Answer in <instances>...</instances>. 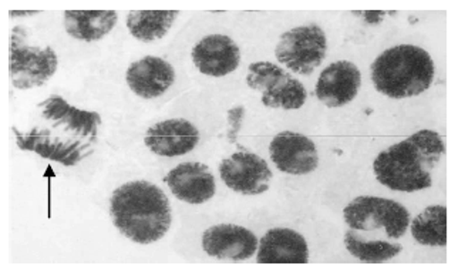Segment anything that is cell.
Returning a JSON list of instances; mask_svg holds the SVG:
<instances>
[{
  "label": "cell",
  "instance_id": "cell-1",
  "mask_svg": "<svg viewBox=\"0 0 458 272\" xmlns=\"http://www.w3.org/2000/svg\"><path fill=\"white\" fill-rule=\"evenodd\" d=\"M445 147L440 134L421 130L382 151L373 163L376 180L394 191L413 192L433 184L431 171Z\"/></svg>",
  "mask_w": 458,
  "mask_h": 272
},
{
  "label": "cell",
  "instance_id": "cell-2",
  "mask_svg": "<svg viewBox=\"0 0 458 272\" xmlns=\"http://www.w3.org/2000/svg\"><path fill=\"white\" fill-rule=\"evenodd\" d=\"M110 216L124 237L144 245L167 234L173 218L167 196L148 182L127 183L114 190Z\"/></svg>",
  "mask_w": 458,
  "mask_h": 272
},
{
  "label": "cell",
  "instance_id": "cell-3",
  "mask_svg": "<svg viewBox=\"0 0 458 272\" xmlns=\"http://www.w3.org/2000/svg\"><path fill=\"white\" fill-rule=\"evenodd\" d=\"M433 60L419 46H394L383 52L372 64L376 90L390 98L421 95L434 81Z\"/></svg>",
  "mask_w": 458,
  "mask_h": 272
},
{
  "label": "cell",
  "instance_id": "cell-4",
  "mask_svg": "<svg viewBox=\"0 0 458 272\" xmlns=\"http://www.w3.org/2000/svg\"><path fill=\"white\" fill-rule=\"evenodd\" d=\"M21 29L12 30L9 52V76L14 88L21 90L40 88L56 73L59 59L52 47H38L23 43Z\"/></svg>",
  "mask_w": 458,
  "mask_h": 272
},
{
  "label": "cell",
  "instance_id": "cell-5",
  "mask_svg": "<svg viewBox=\"0 0 458 272\" xmlns=\"http://www.w3.org/2000/svg\"><path fill=\"white\" fill-rule=\"evenodd\" d=\"M344 218L352 230L385 228L386 234L400 238L406 234L410 214L402 204L380 197H358L344 209Z\"/></svg>",
  "mask_w": 458,
  "mask_h": 272
},
{
  "label": "cell",
  "instance_id": "cell-6",
  "mask_svg": "<svg viewBox=\"0 0 458 272\" xmlns=\"http://www.w3.org/2000/svg\"><path fill=\"white\" fill-rule=\"evenodd\" d=\"M247 83L252 90L262 93L267 107L298 110L305 105V88L295 77L271 62H257L248 69Z\"/></svg>",
  "mask_w": 458,
  "mask_h": 272
},
{
  "label": "cell",
  "instance_id": "cell-7",
  "mask_svg": "<svg viewBox=\"0 0 458 272\" xmlns=\"http://www.w3.org/2000/svg\"><path fill=\"white\" fill-rule=\"evenodd\" d=\"M327 55V36L319 26H301L284 33L275 49L279 64L301 76H310Z\"/></svg>",
  "mask_w": 458,
  "mask_h": 272
},
{
  "label": "cell",
  "instance_id": "cell-8",
  "mask_svg": "<svg viewBox=\"0 0 458 272\" xmlns=\"http://www.w3.org/2000/svg\"><path fill=\"white\" fill-rule=\"evenodd\" d=\"M219 174L226 187L243 196H258L267 191L274 177L267 161L248 151L224 158Z\"/></svg>",
  "mask_w": 458,
  "mask_h": 272
},
{
  "label": "cell",
  "instance_id": "cell-9",
  "mask_svg": "<svg viewBox=\"0 0 458 272\" xmlns=\"http://www.w3.org/2000/svg\"><path fill=\"white\" fill-rule=\"evenodd\" d=\"M269 154L275 166L288 174H310L319 165V156L312 140L293 132H284L275 136L269 146Z\"/></svg>",
  "mask_w": 458,
  "mask_h": 272
},
{
  "label": "cell",
  "instance_id": "cell-10",
  "mask_svg": "<svg viewBox=\"0 0 458 272\" xmlns=\"http://www.w3.org/2000/svg\"><path fill=\"white\" fill-rule=\"evenodd\" d=\"M202 248L212 259L243 261L258 251V238L240 225L218 224L202 234Z\"/></svg>",
  "mask_w": 458,
  "mask_h": 272
},
{
  "label": "cell",
  "instance_id": "cell-11",
  "mask_svg": "<svg viewBox=\"0 0 458 272\" xmlns=\"http://www.w3.org/2000/svg\"><path fill=\"white\" fill-rule=\"evenodd\" d=\"M144 143L157 156L180 157L199 146V132L184 119L164 120L147 130Z\"/></svg>",
  "mask_w": 458,
  "mask_h": 272
},
{
  "label": "cell",
  "instance_id": "cell-12",
  "mask_svg": "<svg viewBox=\"0 0 458 272\" xmlns=\"http://www.w3.org/2000/svg\"><path fill=\"white\" fill-rule=\"evenodd\" d=\"M361 84L360 70L346 60L329 64L316 84V98L327 107H342L358 96Z\"/></svg>",
  "mask_w": 458,
  "mask_h": 272
},
{
  "label": "cell",
  "instance_id": "cell-13",
  "mask_svg": "<svg viewBox=\"0 0 458 272\" xmlns=\"http://www.w3.org/2000/svg\"><path fill=\"white\" fill-rule=\"evenodd\" d=\"M175 199L188 204H204L216 194V178L202 163H182L165 175Z\"/></svg>",
  "mask_w": 458,
  "mask_h": 272
},
{
  "label": "cell",
  "instance_id": "cell-14",
  "mask_svg": "<svg viewBox=\"0 0 458 272\" xmlns=\"http://www.w3.org/2000/svg\"><path fill=\"white\" fill-rule=\"evenodd\" d=\"M192 62L202 74L224 77L240 66L241 50L229 36H207L194 46Z\"/></svg>",
  "mask_w": 458,
  "mask_h": 272
},
{
  "label": "cell",
  "instance_id": "cell-15",
  "mask_svg": "<svg viewBox=\"0 0 458 272\" xmlns=\"http://www.w3.org/2000/svg\"><path fill=\"white\" fill-rule=\"evenodd\" d=\"M125 81L140 98H160L173 86L175 70L167 60L147 56L130 64L125 73Z\"/></svg>",
  "mask_w": 458,
  "mask_h": 272
},
{
  "label": "cell",
  "instance_id": "cell-16",
  "mask_svg": "<svg viewBox=\"0 0 458 272\" xmlns=\"http://www.w3.org/2000/svg\"><path fill=\"white\" fill-rule=\"evenodd\" d=\"M310 248L305 238L289 228H272L260 238L257 261L259 264H306Z\"/></svg>",
  "mask_w": 458,
  "mask_h": 272
},
{
  "label": "cell",
  "instance_id": "cell-17",
  "mask_svg": "<svg viewBox=\"0 0 458 272\" xmlns=\"http://www.w3.org/2000/svg\"><path fill=\"white\" fill-rule=\"evenodd\" d=\"M38 108L45 119L55 123L56 126H64L72 133L84 139L96 140L101 115L98 112H87L67 103L60 96L53 95L38 103Z\"/></svg>",
  "mask_w": 458,
  "mask_h": 272
},
{
  "label": "cell",
  "instance_id": "cell-18",
  "mask_svg": "<svg viewBox=\"0 0 458 272\" xmlns=\"http://www.w3.org/2000/svg\"><path fill=\"white\" fill-rule=\"evenodd\" d=\"M16 134V144L23 151H35L40 157L56 161L66 167H73L81 163L83 158V147L81 143H53L49 132L46 130L33 129L29 133L23 134L13 127Z\"/></svg>",
  "mask_w": 458,
  "mask_h": 272
},
{
  "label": "cell",
  "instance_id": "cell-19",
  "mask_svg": "<svg viewBox=\"0 0 458 272\" xmlns=\"http://www.w3.org/2000/svg\"><path fill=\"white\" fill-rule=\"evenodd\" d=\"M63 19L67 35L90 43L98 42L112 32L118 14L113 11H67Z\"/></svg>",
  "mask_w": 458,
  "mask_h": 272
},
{
  "label": "cell",
  "instance_id": "cell-20",
  "mask_svg": "<svg viewBox=\"0 0 458 272\" xmlns=\"http://www.w3.org/2000/svg\"><path fill=\"white\" fill-rule=\"evenodd\" d=\"M177 18L175 11L131 12L127 16V28L141 42H154L167 35Z\"/></svg>",
  "mask_w": 458,
  "mask_h": 272
},
{
  "label": "cell",
  "instance_id": "cell-21",
  "mask_svg": "<svg viewBox=\"0 0 458 272\" xmlns=\"http://www.w3.org/2000/svg\"><path fill=\"white\" fill-rule=\"evenodd\" d=\"M411 234L419 244L445 247L447 244V209L430 206L414 218Z\"/></svg>",
  "mask_w": 458,
  "mask_h": 272
},
{
  "label": "cell",
  "instance_id": "cell-22",
  "mask_svg": "<svg viewBox=\"0 0 458 272\" xmlns=\"http://www.w3.org/2000/svg\"><path fill=\"white\" fill-rule=\"evenodd\" d=\"M344 245L347 251L363 262H385L394 259L402 252L400 244H392L387 241H363L354 234V231H347L344 235Z\"/></svg>",
  "mask_w": 458,
  "mask_h": 272
},
{
  "label": "cell",
  "instance_id": "cell-23",
  "mask_svg": "<svg viewBox=\"0 0 458 272\" xmlns=\"http://www.w3.org/2000/svg\"><path fill=\"white\" fill-rule=\"evenodd\" d=\"M243 115H245V107L243 106H236V107L231 108L228 112L229 124L233 126V132L229 133V141L231 143H235L236 141V134L241 130Z\"/></svg>",
  "mask_w": 458,
  "mask_h": 272
},
{
  "label": "cell",
  "instance_id": "cell-24",
  "mask_svg": "<svg viewBox=\"0 0 458 272\" xmlns=\"http://www.w3.org/2000/svg\"><path fill=\"white\" fill-rule=\"evenodd\" d=\"M38 13V12H28V13H23V12H11V18H19V16H31V14Z\"/></svg>",
  "mask_w": 458,
  "mask_h": 272
}]
</instances>
